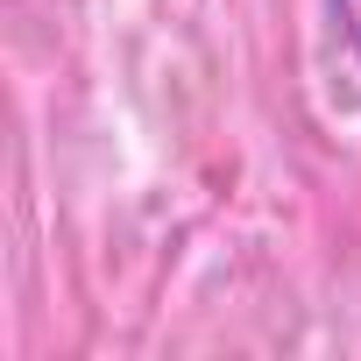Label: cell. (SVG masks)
Instances as JSON below:
<instances>
[{
	"label": "cell",
	"instance_id": "cell-1",
	"mask_svg": "<svg viewBox=\"0 0 361 361\" xmlns=\"http://www.w3.org/2000/svg\"><path fill=\"white\" fill-rule=\"evenodd\" d=\"M326 15H333V29H340V43L361 57V0H326Z\"/></svg>",
	"mask_w": 361,
	"mask_h": 361
}]
</instances>
